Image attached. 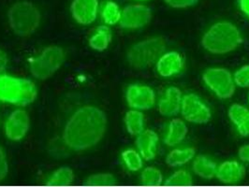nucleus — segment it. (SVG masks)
<instances>
[{
  "mask_svg": "<svg viewBox=\"0 0 249 187\" xmlns=\"http://www.w3.org/2000/svg\"><path fill=\"white\" fill-rule=\"evenodd\" d=\"M116 182L113 175L110 173H99L90 176L87 181L88 186L94 187H103V186H112Z\"/></svg>",
  "mask_w": 249,
  "mask_h": 187,
  "instance_id": "obj_28",
  "label": "nucleus"
},
{
  "mask_svg": "<svg viewBox=\"0 0 249 187\" xmlns=\"http://www.w3.org/2000/svg\"><path fill=\"white\" fill-rule=\"evenodd\" d=\"M63 61L64 51L62 49L57 46H51L43 50L40 55L32 61L30 70L35 78L46 80L62 66Z\"/></svg>",
  "mask_w": 249,
  "mask_h": 187,
  "instance_id": "obj_6",
  "label": "nucleus"
},
{
  "mask_svg": "<svg viewBox=\"0 0 249 187\" xmlns=\"http://www.w3.org/2000/svg\"><path fill=\"white\" fill-rule=\"evenodd\" d=\"M165 184L169 187H187L192 184V177L186 170H181L172 175Z\"/></svg>",
  "mask_w": 249,
  "mask_h": 187,
  "instance_id": "obj_26",
  "label": "nucleus"
},
{
  "mask_svg": "<svg viewBox=\"0 0 249 187\" xmlns=\"http://www.w3.org/2000/svg\"><path fill=\"white\" fill-rule=\"evenodd\" d=\"M126 101L130 108L147 111L154 106L156 95L148 86L130 85L126 91Z\"/></svg>",
  "mask_w": 249,
  "mask_h": 187,
  "instance_id": "obj_10",
  "label": "nucleus"
},
{
  "mask_svg": "<svg viewBox=\"0 0 249 187\" xmlns=\"http://www.w3.org/2000/svg\"><path fill=\"white\" fill-rule=\"evenodd\" d=\"M8 64V58L6 53L3 51L0 50V73L5 70Z\"/></svg>",
  "mask_w": 249,
  "mask_h": 187,
  "instance_id": "obj_33",
  "label": "nucleus"
},
{
  "mask_svg": "<svg viewBox=\"0 0 249 187\" xmlns=\"http://www.w3.org/2000/svg\"><path fill=\"white\" fill-rule=\"evenodd\" d=\"M234 81L238 86L248 87L249 86V66H244L234 75Z\"/></svg>",
  "mask_w": 249,
  "mask_h": 187,
  "instance_id": "obj_29",
  "label": "nucleus"
},
{
  "mask_svg": "<svg viewBox=\"0 0 249 187\" xmlns=\"http://www.w3.org/2000/svg\"><path fill=\"white\" fill-rule=\"evenodd\" d=\"M73 181L74 173L72 170L68 167H62L53 173L47 185L52 187H65L72 184Z\"/></svg>",
  "mask_w": 249,
  "mask_h": 187,
  "instance_id": "obj_23",
  "label": "nucleus"
},
{
  "mask_svg": "<svg viewBox=\"0 0 249 187\" xmlns=\"http://www.w3.org/2000/svg\"><path fill=\"white\" fill-rule=\"evenodd\" d=\"M182 105V93L176 87L167 89L165 96L159 104V112L162 116L173 117L178 114Z\"/></svg>",
  "mask_w": 249,
  "mask_h": 187,
  "instance_id": "obj_13",
  "label": "nucleus"
},
{
  "mask_svg": "<svg viewBox=\"0 0 249 187\" xmlns=\"http://www.w3.org/2000/svg\"><path fill=\"white\" fill-rule=\"evenodd\" d=\"M239 158L244 162H249V144L241 147L238 152Z\"/></svg>",
  "mask_w": 249,
  "mask_h": 187,
  "instance_id": "obj_32",
  "label": "nucleus"
},
{
  "mask_svg": "<svg viewBox=\"0 0 249 187\" xmlns=\"http://www.w3.org/2000/svg\"><path fill=\"white\" fill-rule=\"evenodd\" d=\"M183 68L181 55L176 51H170L162 55L157 64V69L162 77H170L178 73Z\"/></svg>",
  "mask_w": 249,
  "mask_h": 187,
  "instance_id": "obj_16",
  "label": "nucleus"
},
{
  "mask_svg": "<svg viewBox=\"0 0 249 187\" xmlns=\"http://www.w3.org/2000/svg\"><path fill=\"white\" fill-rule=\"evenodd\" d=\"M35 85L23 78H15L9 75L0 77V100L19 106H26L37 98Z\"/></svg>",
  "mask_w": 249,
  "mask_h": 187,
  "instance_id": "obj_3",
  "label": "nucleus"
},
{
  "mask_svg": "<svg viewBox=\"0 0 249 187\" xmlns=\"http://www.w3.org/2000/svg\"><path fill=\"white\" fill-rule=\"evenodd\" d=\"M167 4L175 9H184L196 5L199 0H165Z\"/></svg>",
  "mask_w": 249,
  "mask_h": 187,
  "instance_id": "obj_30",
  "label": "nucleus"
},
{
  "mask_svg": "<svg viewBox=\"0 0 249 187\" xmlns=\"http://www.w3.org/2000/svg\"><path fill=\"white\" fill-rule=\"evenodd\" d=\"M141 181L143 185L149 187L160 186L163 181L162 173L156 168L148 167L146 168L141 176Z\"/></svg>",
  "mask_w": 249,
  "mask_h": 187,
  "instance_id": "obj_25",
  "label": "nucleus"
},
{
  "mask_svg": "<svg viewBox=\"0 0 249 187\" xmlns=\"http://www.w3.org/2000/svg\"><path fill=\"white\" fill-rule=\"evenodd\" d=\"M196 154L195 148H187V149H176L172 151L166 158V164L169 167L175 168L183 166L189 162Z\"/></svg>",
  "mask_w": 249,
  "mask_h": 187,
  "instance_id": "obj_21",
  "label": "nucleus"
},
{
  "mask_svg": "<svg viewBox=\"0 0 249 187\" xmlns=\"http://www.w3.org/2000/svg\"><path fill=\"white\" fill-rule=\"evenodd\" d=\"M158 141L159 137L157 133L152 130L142 131L141 134L138 135L136 145L144 160L150 161L155 158L157 154Z\"/></svg>",
  "mask_w": 249,
  "mask_h": 187,
  "instance_id": "obj_15",
  "label": "nucleus"
},
{
  "mask_svg": "<svg viewBox=\"0 0 249 187\" xmlns=\"http://www.w3.org/2000/svg\"><path fill=\"white\" fill-rule=\"evenodd\" d=\"M9 23L13 32L20 37H28L37 30L40 13L37 7L28 1L17 2L8 13Z\"/></svg>",
  "mask_w": 249,
  "mask_h": 187,
  "instance_id": "obj_4",
  "label": "nucleus"
},
{
  "mask_svg": "<svg viewBox=\"0 0 249 187\" xmlns=\"http://www.w3.org/2000/svg\"><path fill=\"white\" fill-rule=\"evenodd\" d=\"M29 129V117L25 111L13 112L7 120L5 126L6 136L12 140H20Z\"/></svg>",
  "mask_w": 249,
  "mask_h": 187,
  "instance_id": "obj_12",
  "label": "nucleus"
},
{
  "mask_svg": "<svg viewBox=\"0 0 249 187\" xmlns=\"http://www.w3.org/2000/svg\"><path fill=\"white\" fill-rule=\"evenodd\" d=\"M229 117L236 125L241 136H249V110L239 104H233L229 109Z\"/></svg>",
  "mask_w": 249,
  "mask_h": 187,
  "instance_id": "obj_17",
  "label": "nucleus"
},
{
  "mask_svg": "<svg viewBox=\"0 0 249 187\" xmlns=\"http://www.w3.org/2000/svg\"><path fill=\"white\" fill-rule=\"evenodd\" d=\"M122 157L127 169L131 171H137L142 168V161L136 151L134 150H126L123 152Z\"/></svg>",
  "mask_w": 249,
  "mask_h": 187,
  "instance_id": "obj_27",
  "label": "nucleus"
},
{
  "mask_svg": "<svg viewBox=\"0 0 249 187\" xmlns=\"http://www.w3.org/2000/svg\"><path fill=\"white\" fill-rule=\"evenodd\" d=\"M216 178L224 184H232L243 180L246 176L245 167L235 161L222 163L216 171Z\"/></svg>",
  "mask_w": 249,
  "mask_h": 187,
  "instance_id": "obj_14",
  "label": "nucleus"
},
{
  "mask_svg": "<svg viewBox=\"0 0 249 187\" xmlns=\"http://www.w3.org/2000/svg\"><path fill=\"white\" fill-rule=\"evenodd\" d=\"M193 170L200 178L210 180L216 175L217 166L206 156L199 155L193 163Z\"/></svg>",
  "mask_w": 249,
  "mask_h": 187,
  "instance_id": "obj_19",
  "label": "nucleus"
},
{
  "mask_svg": "<svg viewBox=\"0 0 249 187\" xmlns=\"http://www.w3.org/2000/svg\"><path fill=\"white\" fill-rule=\"evenodd\" d=\"M187 126L181 119H174L169 125V132L165 138V143L173 147L181 143L187 134Z\"/></svg>",
  "mask_w": 249,
  "mask_h": 187,
  "instance_id": "obj_18",
  "label": "nucleus"
},
{
  "mask_svg": "<svg viewBox=\"0 0 249 187\" xmlns=\"http://www.w3.org/2000/svg\"><path fill=\"white\" fill-rule=\"evenodd\" d=\"M240 8L249 17V0H240Z\"/></svg>",
  "mask_w": 249,
  "mask_h": 187,
  "instance_id": "obj_34",
  "label": "nucleus"
},
{
  "mask_svg": "<svg viewBox=\"0 0 249 187\" xmlns=\"http://www.w3.org/2000/svg\"></svg>",
  "mask_w": 249,
  "mask_h": 187,
  "instance_id": "obj_35",
  "label": "nucleus"
},
{
  "mask_svg": "<svg viewBox=\"0 0 249 187\" xmlns=\"http://www.w3.org/2000/svg\"><path fill=\"white\" fill-rule=\"evenodd\" d=\"M182 115L189 123L206 124L211 120L209 108L195 94H188L182 100Z\"/></svg>",
  "mask_w": 249,
  "mask_h": 187,
  "instance_id": "obj_8",
  "label": "nucleus"
},
{
  "mask_svg": "<svg viewBox=\"0 0 249 187\" xmlns=\"http://www.w3.org/2000/svg\"><path fill=\"white\" fill-rule=\"evenodd\" d=\"M112 40V31L107 26H100L98 28V32L89 39V45L98 51L107 49L109 43Z\"/></svg>",
  "mask_w": 249,
  "mask_h": 187,
  "instance_id": "obj_22",
  "label": "nucleus"
},
{
  "mask_svg": "<svg viewBox=\"0 0 249 187\" xmlns=\"http://www.w3.org/2000/svg\"><path fill=\"white\" fill-rule=\"evenodd\" d=\"M152 19V10L149 7L135 4L126 6L121 14L120 26L122 28H140L147 25Z\"/></svg>",
  "mask_w": 249,
  "mask_h": 187,
  "instance_id": "obj_9",
  "label": "nucleus"
},
{
  "mask_svg": "<svg viewBox=\"0 0 249 187\" xmlns=\"http://www.w3.org/2000/svg\"><path fill=\"white\" fill-rule=\"evenodd\" d=\"M204 83L222 100L230 99L235 92L231 74L226 68H210L202 76Z\"/></svg>",
  "mask_w": 249,
  "mask_h": 187,
  "instance_id": "obj_7",
  "label": "nucleus"
},
{
  "mask_svg": "<svg viewBox=\"0 0 249 187\" xmlns=\"http://www.w3.org/2000/svg\"><path fill=\"white\" fill-rule=\"evenodd\" d=\"M121 14L122 13L119 11L118 5L112 1H110L105 5L101 15L102 19L107 25H113L120 21Z\"/></svg>",
  "mask_w": 249,
  "mask_h": 187,
  "instance_id": "obj_24",
  "label": "nucleus"
},
{
  "mask_svg": "<svg viewBox=\"0 0 249 187\" xmlns=\"http://www.w3.org/2000/svg\"><path fill=\"white\" fill-rule=\"evenodd\" d=\"M107 126L106 114L96 107L79 109L65 126L63 138L71 149L83 151L99 143Z\"/></svg>",
  "mask_w": 249,
  "mask_h": 187,
  "instance_id": "obj_1",
  "label": "nucleus"
},
{
  "mask_svg": "<svg viewBox=\"0 0 249 187\" xmlns=\"http://www.w3.org/2000/svg\"><path fill=\"white\" fill-rule=\"evenodd\" d=\"M124 123L127 132L132 136H137L144 129V117L143 114L138 111H129L124 117Z\"/></svg>",
  "mask_w": 249,
  "mask_h": 187,
  "instance_id": "obj_20",
  "label": "nucleus"
},
{
  "mask_svg": "<svg viewBox=\"0 0 249 187\" xmlns=\"http://www.w3.org/2000/svg\"><path fill=\"white\" fill-rule=\"evenodd\" d=\"M166 49V40L155 37L134 45L127 52V61L135 68H143L155 60Z\"/></svg>",
  "mask_w": 249,
  "mask_h": 187,
  "instance_id": "obj_5",
  "label": "nucleus"
},
{
  "mask_svg": "<svg viewBox=\"0 0 249 187\" xmlns=\"http://www.w3.org/2000/svg\"><path fill=\"white\" fill-rule=\"evenodd\" d=\"M8 171H9L8 162L3 151L0 148V182L7 176Z\"/></svg>",
  "mask_w": 249,
  "mask_h": 187,
  "instance_id": "obj_31",
  "label": "nucleus"
},
{
  "mask_svg": "<svg viewBox=\"0 0 249 187\" xmlns=\"http://www.w3.org/2000/svg\"><path fill=\"white\" fill-rule=\"evenodd\" d=\"M242 42L243 38L236 26L228 22L213 25L201 39L204 49L214 54H223L235 50Z\"/></svg>",
  "mask_w": 249,
  "mask_h": 187,
  "instance_id": "obj_2",
  "label": "nucleus"
},
{
  "mask_svg": "<svg viewBox=\"0 0 249 187\" xmlns=\"http://www.w3.org/2000/svg\"><path fill=\"white\" fill-rule=\"evenodd\" d=\"M98 8V0H73L71 6V12L77 23L88 25L96 20Z\"/></svg>",
  "mask_w": 249,
  "mask_h": 187,
  "instance_id": "obj_11",
  "label": "nucleus"
}]
</instances>
